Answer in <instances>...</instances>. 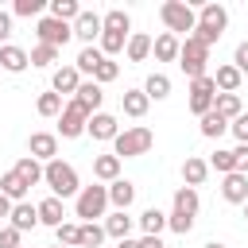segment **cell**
<instances>
[{
	"label": "cell",
	"mask_w": 248,
	"mask_h": 248,
	"mask_svg": "<svg viewBox=\"0 0 248 248\" xmlns=\"http://www.w3.org/2000/svg\"><path fill=\"white\" fill-rule=\"evenodd\" d=\"M43 182L50 186V194L54 198H78L81 194V182H78V170L70 167V163H62V159H50L46 167H43Z\"/></svg>",
	"instance_id": "cell-1"
},
{
	"label": "cell",
	"mask_w": 248,
	"mask_h": 248,
	"mask_svg": "<svg viewBox=\"0 0 248 248\" xmlns=\"http://www.w3.org/2000/svg\"><path fill=\"white\" fill-rule=\"evenodd\" d=\"M225 27H229V12H225L221 4H202V8H198V27H194V39H198V43L213 46V43L225 35Z\"/></svg>",
	"instance_id": "cell-2"
},
{
	"label": "cell",
	"mask_w": 248,
	"mask_h": 248,
	"mask_svg": "<svg viewBox=\"0 0 248 248\" xmlns=\"http://www.w3.org/2000/svg\"><path fill=\"white\" fill-rule=\"evenodd\" d=\"M159 19L167 23V31L170 35H194V27H198V12L186 4V0H167V4H159Z\"/></svg>",
	"instance_id": "cell-3"
},
{
	"label": "cell",
	"mask_w": 248,
	"mask_h": 248,
	"mask_svg": "<svg viewBox=\"0 0 248 248\" xmlns=\"http://www.w3.org/2000/svg\"><path fill=\"white\" fill-rule=\"evenodd\" d=\"M151 143H155L151 128L136 124V128H124V132L112 140V155H116V159H140V155L151 151Z\"/></svg>",
	"instance_id": "cell-4"
},
{
	"label": "cell",
	"mask_w": 248,
	"mask_h": 248,
	"mask_svg": "<svg viewBox=\"0 0 248 248\" xmlns=\"http://www.w3.org/2000/svg\"><path fill=\"white\" fill-rule=\"evenodd\" d=\"M105 209H108V186H81V194L74 198V213L81 217V225L85 221H97V217H105Z\"/></svg>",
	"instance_id": "cell-5"
},
{
	"label": "cell",
	"mask_w": 248,
	"mask_h": 248,
	"mask_svg": "<svg viewBox=\"0 0 248 248\" xmlns=\"http://www.w3.org/2000/svg\"><path fill=\"white\" fill-rule=\"evenodd\" d=\"M205 62H209V46L205 43H198L194 35L190 39H182V50H178V66H182V74L194 81V78H205Z\"/></svg>",
	"instance_id": "cell-6"
},
{
	"label": "cell",
	"mask_w": 248,
	"mask_h": 248,
	"mask_svg": "<svg viewBox=\"0 0 248 248\" xmlns=\"http://www.w3.org/2000/svg\"><path fill=\"white\" fill-rule=\"evenodd\" d=\"M85 128H89V108L70 97L66 108H62V116H58V136L62 140H78V136H85Z\"/></svg>",
	"instance_id": "cell-7"
},
{
	"label": "cell",
	"mask_w": 248,
	"mask_h": 248,
	"mask_svg": "<svg viewBox=\"0 0 248 248\" xmlns=\"http://www.w3.org/2000/svg\"><path fill=\"white\" fill-rule=\"evenodd\" d=\"M213 101H217L213 74H205V78H194V81H190V112L202 120L205 112H213Z\"/></svg>",
	"instance_id": "cell-8"
},
{
	"label": "cell",
	"mask_w": 248,
	"mask_h": 248,
	"mask_svg": "<svg viewBox=\"0 0 248 248\" xmlns=\"http://www.w3.org/2000/svg\"><path fill=\"white\" fill-rule=\"evenodd\" d=\"M35 35H39V43H46V46H66V43L74 39V23H62V19H54V16H43V19L35 23Z\"/></svg>",
	"instance_id": "cell-9"
},
{
	"label": "cell",
	"mask_w": 248,
	"mask_h": 248,
	"mask_svg": "<svg viewBox=\"0 0 248 248\" xmlns=\"http://www.w3.org/2000/svg\"><path fill=\"white\" fill-rule=\"evenodd\" d=\"M101 31H105V16H97V12L81 8V16L74 19V39H81L85 46H93V43L101 39Z\"/></svg>",
	"instance_id": "cell-10"
},
{
	"label": "cell",
	"mask_w": 248,
	"mask_h": 248,
	"mask_svg": "<svg viewBox=\"0 0 248 248\" xmlns=\"http://www.w3.org/2000/svg\"><path fill=\"white\" fill-rule=\"evenodd\" d=\"M27 155L39 159V163L46 167L50 159H58V136H54V132H31V140H27Z\"/></svg>",
	"instance_id": "cell-11"
},
{
	"label": "cell",
	"mask_w": 248,
	"mask_h": 248,
	"mask_svg": "<svg viewBox=\"0 0 248 248\" xmlns=\"http://www.w3.org/2000/svg\"><path fill=\"white\" fill-rule=\"evenodd\" d=\"M221 198L232 202V205H244V202H248V174H240V170L225 174V178H221Z\"/></svg>",
	"instance_id": "cell-12"
},
{
	"label": "cell",
	"mask_w": 248,
	"mask_h": 248,
	"mask_svg": "<svg viewBox=\"0 0 248 248\" xmlns=\"http://www.w3.org/2000/svg\"><path fill=\"white\" fill-rule=\"evenodd\" d=\"M147 108H151V97H147L143 89H124V93H120V112H124V116L140 120V116H147Z\"/></svg>",
	"instance_id": "cell-13"
},
{
	"label": "cell",
	"mask_w": 248,
	"mask_h": 248,
	"mask_svg": "<svg viewBox=\"0 0 248 248\" xmlns=\"http://www.w3.org/2000/svg\"><path fill=\"white\" fill-rule=\"evenodd\" d=\"M85 132H89L93 140H116V136H120V124H116V116H112V112H93Z\"/></svg>",
	"instance_id": "cell-14"
},
{
	"label": "cell",
	"mask_w": 248,
	"mask_h": 248,
	"mask_svg": "<svg viewBox=\"0 0 248 248\" xmlns=\"http://www.w3.org/2000/svg\"><path fill=\"white\" fill-rule=\"evenodd\" d=\"M8 225H12V229H19V232H31V229L39 225V205H31V202H16V205H12Z\"/></svg>",
	"instance_id": "cell-15"
},
{
	"label": "cell",
	"mask_w": 248,
	"mask_h": 248,
	"mask_svg": "<svg viewBox=\"0 0 248 248\" xmlns=\"http://www.w3.org/2000/svg\"><path fill=\"white\" fill-rule=\"evenodd\" d=\"M27 66H31V54H27L23 46H16V43L0 46V70H8V74H23Z\"/></svg>",
	"instance_id": "cell-16"
},
{
	"label": "cell",
	"mask_w": 248,
	"mask_h": 248,
	"mask_svg": "<svg viewBox=\"0 0 248 248\" xmlns=\"http://www.w3.org/2000/svg\"><path fill=\"white\" fill-rule=\"evenodd\" d=\"M178 50H182V39H178V35H170V31H163V35L151 43L155 62H178Z\"/></svg>",
	"instance_id": "cell-17"
},
{
	"label": "cell",
	"mask_w": 248,
	"mask_h": 248,
	"mask_svg": "<svg viewBox=\"0 0 248 248\" xmlns=\"http://www.w3.org/2000/svg\"><path fill=\"white\" fill-rule=\"evenodd\" d=\"M78 85H81V74H78V66H58L54 74H50V89L62 97V93H78Z\"/></svg>",
	"instance_id": "cell-18"
},
{
	"label": "cell",
	"mask_w": 248,
	"mask_h": 248,
	"mask_svg": "<svg viewBox=\"0 0 248 248\" xmlns=\"http://www.w3.org/2000/svg\"><path fill=\"white\" fill-rule=\"evenodd\" d=\"M74 101H78V105H85V108H89V116H93V112H101V101H105V89H101V85H97V81L89 78V81H81V85H78V93H74Z\"/></svg>",
	"instance_id": "cell-19"
},
{
	"label": "cell",
	"mask_w": 248,
	"mask_h": 248,
	"mask_svg": "<svg viewBox=\"0 0 248 248\" xmlns=\"http://www.w3.org/2000/svg\"><path fill=\"white\" fill-rule=\"evenodd\" d=\"M205 174H209V159H198V155H186V163H182V182H186L190 190H198V186L205 182Z\"/></svg>",
	"instance_id": "cell-20"
},
{
	"label": "cell",
	"mask_w": 248,
	"mask_h": 248,
	"mask_svg": "<svg viewBox=\"0 0 248 248\" xmlns=\"http://www.w3.org/2000/svg\"><path fill=\"white\" fill-rule=\"evenodd\" d=\"M66 221V205H62V198H43L39 202V225H50V229H58Z\"/></svg>",
	"instance_id": "cell-21"
},
{
	"label": "cell",
	"mask_w": 248,
	"mask_h": 248,
	"mask_svg": "<svg viewBox=\"0 0 248 248\" xmlns=\"http://www.w3.org/2000/svg\"><path fill=\"white\" fill-rule=\"evenodd\" d=\"M132 217H128V209H116V213H105V232L112 236V240H128L132 236Z\"/></svg>",
	"instance_id": "cell-22"
},
{
	"label": "cell",
	"mask_w": 248,
	"mask_h": 248,
	"mask_svg": "<svg viewBox=\"0 0 248 248\" xmlns=\"http://www.w3.org/2000/svg\"><path fill=\"white\" fill-rule=\"evenodd\" d=\"M240 81H244V74H240L232 62L217 66V74H213V85H217V93H236V89H240Z\"/></svg>",
	"instance_id": "cell-23"
},
{
	"label": "cell",
	"mask_w": 248,
	"mask_h": 248,
	"mask_svg": "<svg viewBox=\"0 0 248 248\" xmlns=\"http://www.w3.org/2000/svg\"><path fill=\"white\" fill-rule=\"evenodd\" d=\"M120 163L124 159H116V155H97L93 159V178L97 182H116L120 178Z\"/></svg>",
	"instance_id": "cell-24"
},
{
	"label": "cell",
	"mask_w": 248,
	"mask_h": 248,
	"mask_svg": "<svg viewBox=\"0 0 248 248\" xmlns=\"http://www.w3.org/2000/svg\"><path fill=\"white\" fill-rule=\"evenodd\" d=\"M136 202V186L128 182V178H116V182H108V205H116V209H128Z\"/></svg>",
	"instance_id": "cell-25"
},
{
	"label": "cell",
	"mask_w": 248,
	"mask_h": 248,
	"mask_svg": "<svg viewBox=\"0 0 248 248\" xmlns=\"http://www.w3.org/2000/svg\"><path fill=\"white\" fill-rule=\"evenodd\" d=\"M151 35H143V31H132V39H128V46H124V54H128V62H147V54H151Z\"/></svg>",
	"instance_id": "cell-26"
},
{
	"label": "cell",
	"mask_w": 248,
	"mask_h": 248,
	"mask_svg": "<svg viewBox=\"0 0 248 248\" xmlns=\"http://www.w3.org/2000/svg\"><path fill=\"white\" fill-rule=\"evenodd\" d=\"M12 170H16L19 178H23V186H27V190L43 182V163H39V159H31V155H23V159H19V163H16Z\"/></svg>",
	"instance_id": "cell-27"
},
{
	"label": "cell",
	"mask_w": 248,
	"mask_h": 248,
	"mask_svg": "<svg viewBox=\"0 0 248 248\" xmlns=\"http://www.w3.org/2000/svg\"><path fill=\"white\" fill-rule=\"evenodd\" d=\"M140 229H143V236H159V232L167 229V213H163L159 205H147V209L140 213Z\"/></svg>",
	"instance_id": "cell-28"
},
{
	"label": "cell",
	"mask_w": 248,
	"mask_h": 248,
	"mask_svg": "<svg viewBox=\"0 0 248 248\" xmlns=\"http://www.w3.org/2000/svg\"><path fill=\"white\" fill-rule=\"evenodd\" d=\"M105 62V54H101V46H81L78 50V58H74V66H78V74H97V66Z\"/></svg>",
	"instance_id": "cell-29"
},
{
	"label": "cell",
	"mask_w": 248,
	"mask_h": 248,
	"mask_svg": "<svg viewBox=\"0 0 248 248\" xmlns=\"http://www.w3.org/2000/svg\"><path fill=\"white\" fill-rule=\"evenodd\" d=\"M213 112H217V116H225V120L232 124V120H236L244 108H240V97H236V93H217V101H213Z\"/></svg>",
	"instance_id": "cell-30"
},
{
	"label": "cell",
	"mask_w": 248,
	"mask_h": 248,
	"mask_svg": "<svg viewBox=\"0 0 248 248\" xmlns=\"http://www.w3.org/2000/svg\"><path fill=\"white\" fill-rule=\"evenodd\" d=\"M198 132H202L205 140H221V136L229 132V120H225V116H217V112H205V116L198 120Z\"/></svg>",
	"instance_id": "cell-31"
},
{
	"label": "cell",
	"mask_w": 248,
	"mask_h": 248,
	"mask_svg": "<svg viewBox=\"0 0 248 248\" xmlns=\"http://www.w3.org/2000/svg\"><path fill=\"white\" fill-rule=\"evenodd\" d=\"M0 194L12 198V202H23V198H27V186H23V178H19L16 170H4V174H0Z\"/></svg>",
	"instance_id": "cell-32"
},
{
	"label": "cell",
	"mask_w": 248,
	"mask_h": 248,
	"mask_svg": "<svg viewBox=\"0 0 248 248\" xmlns=\"http://www.w3.org/2000/svg\"><path fill=\"white\" fill-rule=\"evenodd\" d=\"M46 12H50L54 19H62V23H74V19L81 16V4H78V0H50Z\"/></svg>",
	"instance_id": "cell-33"
},
{
	"label": "cell",
	"mask_w": 248,
	"mask_h": 248,
	"mask_svg": "<svg viewBox=\"0 0 248 248\" xmlns=\"http://www.w3.org/2000/svg\"><path fill=\"white\" fill-rule=\"evenodd\" d=\"M62 108H66V101H62L54 89H50V93H39V101H35V112L46 116V120H50V116H62Z\"/></svg>",
	"instance_id": "cell-34"
},
{
	"label": "cell",
	"mask_w": 248,
	"mask_h": 248,
	"mask_svg": "<svg viewBox=\"0 0 248 248\" xmlns=\"http://www.w3.org/2000/svg\"><path fill=\"white\" fill-rule=\"evenodd\" d=\"M174 213L198 217V190H190V186H178V190H174Z\"/></svg>",
	"instance_id": "cell-35"
},
{
	"label": "cell",
	"mask_w": 248,
	"mask_h": 248,
	"mask_svg": "<svg viewBox=\"0 0 248 248\" xmlns=\"http://www.w3.org/2000/svg\"><path fill=\"white\" fill-rule=\"evenodd\" d=\"M105 31H120V35H132V16L124 8H108L105 12Z\"/></svg>",
	"instance_id": "cell-36"
},
{
	"label": "cell",
	"mask_w": 248,
	"mask_h": 248,
	"mask_svg": "<svg viewBox=\"0 0 248 248\" xmlns=\"http://www.w3.org/2000/svg\"><path fill=\"white\" fill-rule=\"evenodd\" d=\"M143 93H147L151 101H167V97H170V78H167V74H151V78L143 81Z\"/></svg>",
	"instance_id": "cell-37"
},
{
	"label": "cell",
	"mask_w": 248,
	"mask_h": 248,
	"mask_svg": "<svg viewBox=\"0 0 248 248\" xmlns=\"http://www.w3.org/2000/svg\"><path fill=\"white\" fill-rule=\"evenodd\" d=\"M105 225H97V221H85L81 225V240H78V248H101L105 244Z\"/></svg>",
	"instance_id": "cell-38"
},
{
	"label": "cell",
	"mask_w": 248,
	"mask_h": 248,
	"mask_svg": "<svg viewBox=\"0 0 248 248\" xmlns=\"http://www.w3.org/2000/svg\"><path fill=\"white\" fill-rule=\"evenodd\" d=\"M209 170H217L221 178H225V174H232V170H236V155H232V151H225V147H217V151L209 155Z\"/></svg>",
	"instance_id": "cell-39"
},
{
	"label": "cell",
	"mask_w": 248,
	"mask_h": 248,
	"mask_svg": "<svg viewBox=\"0 0 248 248\" xmlns=\"http://www.w3.org/2000/svg\"><path fill=\"white\" fill-rule=\"evenodd\" d=\"M27 54H31V66H39V70H46V66H54V62H58V46H46V43L31 46Z\"/></svg>",
	"instance_id": "cell-40"
},
{
	"label": "cell",
	"mask_w": 248,
	"mask_h": 248,
	"mask_svg": "<svg viewBox=\"0 0 248 248\" xmlns=\"http://www.w3.org/2000/svg\"><path fill=\"white\" fill-rule=\"evenodd\" d=\"M43 0H16L12 4V16H19V19H43Z\"/></svg>",
	"instance_id": "cell-41"
},
{
	"label": "cell",
	"mask_w": 248,
	"mask_h": 248,
	"mask_svg": "<svg viewBox=\"0 0 248 248\" xmlns=\"http://www.w3.org/2000/svg\"><path fill=\"white\" fill-rule=\"evenodd\" d=\"M54 236H58V244H62V248H78V240H81V225L62 221V225L54 229Z\"/></svg>",
	"instance_id": "cell-42"
},
{
	"label": "cell",
	"mask_w": 248,
	"mask_h": 248,
	"mask_svg": "<svg viewBox=\"0 0 248 248\" xmlns=\"http://www.w3.org/2000/svg\"><path fill=\"white\" fill-rule=\"evenodd\" d=\"M116 78H120V66H116L112 58H105V62L97 66V74H93V81H97V85H108V81H116Z\"/></svg>",
	"instance_id": "cell-43"
},
{
	"label": "cell",
	"mask_w": 248,
	"mask_h": 248,
	"mask_svg": "<svg viewBox=\"0 0 248 248\" xmlns=\"http://www.w3.org/2000/svg\"><path fill=\"white\" fill-rule=\"evenodd\" d=\"M167 229H174L178 236H186V232L194 229V217H186V213H174V209H170V213H167Z\"/></svg>",
	"instance_id": "cell-44"
},
{
	"label": "cell",
	"mask_w": 248,
	"mask_h": 248,
	"mask_svg": "<svg viewBox=\"0 0 248 248\" xmlns=\"http://www.w3.org/2000/svg\"><path fill=\"white\" fill-rule=\"evenodd\" d=\"M19 236H23L19 229H12V225H4V229H0V248H23V244H19Z\"/></svg>",
	"instance_id": "cell-45"
},
{
	"label": "cell",
	"mask_w": 248,
	"mask_h": 248,
	"mask_svg": "<svg viewBox=\"0 0 248 248\" xmlns=\"http://www.w3.org/2000/svg\"><path fill=\"white\" fill-rule=\"evenodd\" d=\"M229 132L236 136V143H248V112H240V116L229 124Z\"/></svg>",
	"instance_id": "cell-46"
},
{
	"label": "cell",
	"mask_w": 248,
	"mask_h": 248,
	"mask_svg": "<svg viewBox=\"0 0 248 248\" xmlns=\"http://www.w3.org/2000/svg\"><path fill=\"white\" fill-rule=\"evenodd\" d=\"M232 66H236L240 74H248V39H244V43L232 50Z\"/></svg>",
	"instance_id": "cell-47"
},
{
	"label": "cell",
	"mask_w": 248,
	"mask_h": 248,
	"mask_svg": "<svg viewBox=\"0 0 248 248\" xmlns=\"http://www.w3.org/2000/svg\"><path fill=\"white\" fill-rule=\"evenodd\" d=\"M232 155H236V170H240V174H248V143H236V147H232Z\"/></svg>",
	"instance_id": "cell-48"
},
{
	"label": "cell",
	"mask_w": 248,
	"mask_h": 248,
	"mask_svg": "<svg viewBox=\"0 0 248 248\" xmlns=\"http://www.w3.org/2000/svg\"><path fill=\"white\" fill-rule=\"evenodd\" d=\"M8 35H12V12H0V46H8Z\"/></svg>",
	"instance_id": "cell-49"
},
{
	"label": "cell",
	"mask_w": 248,
	"mask_h": 248,
	"mask_svg": "<svg viewBox=\"0 0 248 248\" xmlns=\"http://www.w3.org/2000/svg\"><path fill=\"white\" fill-rule=\"evenodd\" d=\"M136 244H140V248H167V244H163V236H140Z\"/></svg>",
	"instance_id": "cell-50"
},
{
	"label": "cell",
	"mask_w": 248,
	"mask_h": 248,
	"mask_svg": "<svg viewBox=\"0 0 248 248\" xmlns=\"http://www.w3.org/2000/svg\"><path fill=\"white\" fill-rule=\"evenodd\" d=\"M12 205H16V202H12V198H4V194H0V221H4V217H12Z\"/></svg>",
	"instance_id": "cell-51"
},
{
	"label": "cell",
	"mask_w": 248,
	"mask_h": 248,
	"mask_svg": "<svg viewBox=\"0 0 248 248\" xmlns=\"http://www.w3.org/2000/svg\"><path fill=\"white\" fill-rule=\"evenodd\" d=\"M116 248H140V244H136V240L128 236V240H116Z\"/></svg>",
	"instance_id": "cell-52"
},
{
	"label": "cell",
	"mask_w": 248,
	"mask_h": 248,
	"mask_svg": "<svg viewBox=\"0 0 248 248\" xmlns=\"http://www.w3.org/2000/svg\"><path fill=\"white\" fill-rule=\"evenodd\" d=\"M202 248H225V244H221V240H209V244H202Z\"/></svg>",
	"instance_id": "cell-53"
},
{
	"label": "cell",
	"mask_w": 248,
	"mask_h": 248,
	"mask_svg": "<svg viewBox=\"0 0 248 248\" xmlns=\"http://www.w3.org/2000/svg\"><path fill=\"white\" fill-rule=\"evenodd\" d=\"M244 221H248V202H244Z\"/></svg>",
	"instance_id": "cell-54"
},
{
	"label": "cell",
	"mask_w": 248,
	"mask_h": 248,
	"mask_svg": "<svg viewBox=\"0 0 248 248\" xmlns=\"http://www.w3.org/2000/svg\"><path fill=\"white\" fill-rule=\"evenodd\" d=\"M50 248H62V244H50Z\"/></svg>",
	"instance_id": "cell-55"
}]
</instances>
